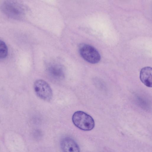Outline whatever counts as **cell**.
Instances as JSON below:
<instances>
[{
  "label": "cell",
  "instance_id": "1",
  "mask_svg": "<svg viewBox=\"0 0 152 152\" xmlns=\"http://www.w3.org/2000/svg\"><path fill=\"white\" fill-rule=\"evenodd\" d=\"M74 124L77 128L84 131H90L95 126L94 121L89 115L82 111L75 112L72 117Z\"/></svg>",
  "mask_w": 152,
  "mask_h": 152
},
{
  "label": "cell",
  "instance_id": "2",
  "mask_svg": "<svg viewBox=\"0 0 152 152\" xmlns=\"http://www.w3.org/2000/svg\"><path fill=\"white\" fill-rule=\"evenodd\" d=\"M79 48L80 55L87 62L95 64L100 61V55L93 47L87 44H82L80 45Z\"/></svg>",
  "mask_w": 152,
  "mask_h": 152
},
{
  "label": "cell",
  "instance_id": "3",
  "mask_svg": "<svg viewBox=\"0 0 152 152\" xmlns=\"http://www.w3.org/2000/svg\"><path fill=\"white\" fill-rule=\"evenodd\" d=\"M34 89L37 95L46 101L51 100L53 97L52 89L48 84L44 80L39 79L34 83Z\"/></svg>",
  "mask_w": 152,
  "mask_h": 152
},
{
  "label": "cell",
  "instance_id": "4",
  "mask_svg": "<svg viewBox=\"0 0 152 152\" xmlns=\"http://www.w3.org/2000/svg\"><path fill=\"white\" fill-rule=\"evenodd\" d=\"M61 145L63 152H80L78 145L70 138H64L61 141Z\"/></svg>",
  "mask_w": 152,
  "mask_h": 152
},
{
  "label": "cell",
  "instance_id": "5",
  "mask_svg": "<svg viewBox=\"0 0 152 152\" xmlns=\"http://www.w3.org/2000/svg\"><path fill=\"white\" fill-rule=\"evenodd\" d=\"M152 69L150 67L142 68L140 73V78L141 82L146 86H152Z\"/></svg>",
  "mask_w": 152,
  "mask_h": 152
},
{
  "label": "cell",
  "instance_id": "6",
  "mask_svg": "<svg viewBox=\"0 0 152 152\" xmlns=\"http://www.w3.org/2000/svg\"><path fill=\"white\" fill-rule=\"evenodd\" d=\"M50 74L54 78L56 79H60L64 76V73L61 69L58 67H52L49 70Z\"/></svg>",
  "mask_w": 152,
  "mask_h": 152
},
{
  "label": "cell",
  "instance_id": "7",
  "mask_svg": "<svg viewBox=\"0 0 152 152\" xmlns=\"http://www.w3.org/2000/svg\"><path fill=\"white\" fill-rule=\"evenodd\" d=\"M8 54L7 46L2 40L0 39V59L6 58Z\"/></svg>",
  "mask_w": 152,
  "mask_h": 152
}]
</instances>
